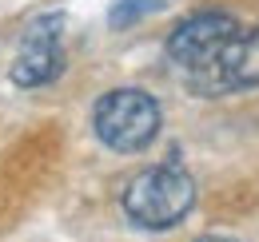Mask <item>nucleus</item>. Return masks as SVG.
Instances as JSON below:
<instances>
[{
	"label": "nucleus",
	"instance_id": "1",
	"mask_svg": "<svg viewBox=\"0 0 259 242\" xmlns=\"http://www.w3.org/2000/svg\"><path fill=\"white\" fill-rule=\"evenodd\" d=\"M192 207L195 179L176 163L148 167L124 187V214L144 230H171L192 214Z\"/></svg>",
	"mask_w": 259,
	"mask_h": 242
},
{
	"label": "nucleus",
	"instance_id": "2",
	"mask_svg": "<svg viewBox=\"0 0 259 242\" xmlns=\"http://www.w3.org/2000/svg\"><path fill=\"white\" fill-rule=\"evenodd\" d=\"M160 123H163L160 103L144 88H116L100 95L92 107V131L116 155H136L152 147V139L160 135Z\"/></svg>",
	"mask_w": 259,
	"mask_h": 242
},
{
	"label": "nucleus",
	"instance_id": "3",
	"mask_svg": "<svg viewBox=\"0 0 259 242\" xmlns=\"http://www.w3.org/2000/svg\"><path fill=\"white\" fill-rule=\"evenodd\" d=\"M235 32H239V24L227 12H195L184 24H176V32L167 36V56L188 76H199L220 60V52Z\"/></svg>",
	"mask_w": 259,
	"mask_h": 242
},
{
	"label": "nucleus",
	"instance_id": "4",
	"mask_svg": "<svg viewBox=\"0 0 259 242\" xmlns=\"http://www.w3.org/2000/svg\"><path fill=\"white\" fill-rule=\"evenodd\" d=\"M60 72H64V16L52 12L28 24L8 76L16 88H40V84H52Z\"/></svg>",
	"mask_w": 259,
	"mask_h": 242
},
{
	"label": "nucleus",
	"instance_id": "5",
	"mask_svg": "<svg viewBox=\"0 0 259 242\" xmlns=\"http://www.w3.org/2000/svg\"><path fill=\"white\" fill-rule=\"evenodd\" d=\"M192 84L203 95H224V91H247L259 88V28L235 32L220 52V60L207 72L192 76Z\"/></svg>",
	"mask_w": 259,
	"mask_h": 242
},
{
	"label": "nucleus",
	"instance_id": "6",
	"mask_svg": "<svg viewBox=\"0 0 259 242\" xmlns=\"http://www.w3.org/2000/svg\"><path fill=\"white\" fill-rule=\"evenodd\" d=\"M163 0H116L112 4V12H108V24L112 28H132L136 20H144V16H152V12H160Z\"/></svg>",
	"mask_w": 259,
	"mask_h": 242
},
{
	"label": "nucleus",
	"instance_id": "7",
	"mask_svg": "<svg viewBox=\"0 0 259 242\" xmlns=\"http://www.w3.org/2000/svg\"><path fill=\"white\" fill-rule=\"evenodd\" d=\"M195 242H235V238H227V234H203V238H195Z\"/></svg>",
	"mask_w": 259,
	"mask_h": 242
}]
</instances>
